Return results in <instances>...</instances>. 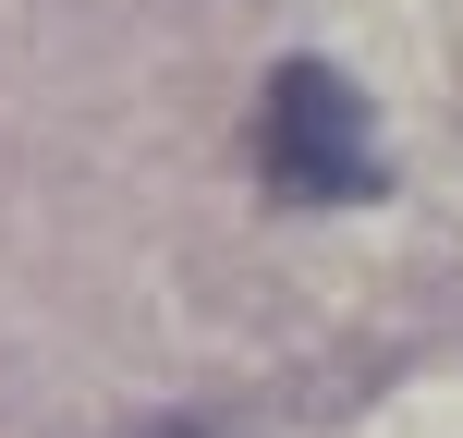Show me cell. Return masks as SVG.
Masks as SVG:
<instances>
[{"instance_id":"cell-1","label":"cell","mask_w":463,"mask_h":438,"mask_svg":"<svg viewBox=\"0 0 463 438\" xmlns=\"http://www.w3.org/2000/svg\"><path fill=\"white\" fill-rule=\"evenodd\" d=\"M256 159L280 195H378V122L342 61H280L256 98Z\"/></svg>"}]
</instances>
